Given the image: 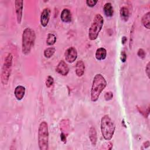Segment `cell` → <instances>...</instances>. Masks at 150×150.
Instances as JSON below:
<instances>
[{
    "mask_svg": "<svg viewBox=\"0 0 150 150\" xmlns=\"http://www.w3.org/2000/svg\"><path fill=\"white\" fill-rule=\"evenodd\" d=\"M107 86L105 79L101 74H96L94 77L91 88V100L96 102L99 98L100 95Z\"/></svg>",
    "mask_w": 150,
    "mask_h": 150,
    "instance_id": "obj_1",
    "label": "cell"
},
{
    "mask_svg": "<svg viewBox=\"0 0 150 150\" xmlns=\"http://www.w3.org/2000/svg\"><path fill=\"white\" fill-rule=\"evenodd\" d=\"M36 35L35 31L29 28H26L22 33V52L25 55L30 53L33 47Z\"/></svg>",
    "mask_w": 150,
    "mask_h": 150,
    "instance_id": "obj_2",
    "label": "cell"
},
{
    "mask_svg": "<svg viewBox=\"0 0 150 150\" xmlns=\"http://www.w3.org/2000/svg\"><path fill=\"white\" fill-rule=\"evenodd\" d=\"M100 126L103 138L107 141L111 140L115 132V125L108 115H104L101 118Z\"/></svg>",
    "mask_w": 150,
    "mask_h": 150,
    "instance_id": "obj_3",
    "label": "cell"
},
{
    "mask_svg": "<svg viewBox=\"0 0 150 150\" xmlns=\"http://www.w3.org/2000/svg\"><path fill=\"white\" fill-rule=\"evenodd\" d=\"M38 145L40 150H47L49 146V129L46 121L40 122L38 128Z\"/></svg>",
    "mask_w": 150,
    "mask_h": 150,
    "instance_id": "obj_4",
    "label": "cell"
},
{
    "mask_svg": "<svg viewBox=\"0 0 150 150\" xmlns=\"http://www.w3.org/2000/svg\"><path fill=\"white\" fill-rule=\"evenodd\" d=\"M104 24L103 16L98 13L96 14L93 19V22L88 30V38L91 40H96Z\"/></svg>",
    "mask_w": 150,
    "mask_h": 150,
    "instance_id": "obj_5",
    "label": "cell"
},
{
    "mask_svg": "<svg viewBox=\"0 0 150 150\" xmlns=\"http://www.w3.org/2000/svg\"><path fill=\"white\" fill-rule=\"evenodd\" d=\"M12 60L13 56L11 53H8L4 60L1 74V83L4 85H6L8 83L12 70Z\"/></svg>",
    "mask_w": 150,
    "mask_h": 150,
    "instance_id": "obj_6",
    "label": "cell"
},
{
    "mask_svg": "<svg viewBox=\"0 0 150 150\" xmlns=\"http://www.w3.org/2000/svg\"><path fill=\"white\" fill-rule=\"evenodd\" d=\"M65 60L68 63H73L77 57V52L75 47H70L64 52Z\"/></svg>",
    "mask_w": 150,
    "mask_h": 150,
    "instance_id": "obj_7",
    "label": "cell"
},
{
    "mask_svg": "<svg viewBox=\"0 0 150 150\" xmlns=\"http://www.w3.org/2000/svg\"><path fill=\"white\" fill-rule=\"evenodd\" d=\"M23 1L17 0L15 1V8L17 22L18 24H21L22 22V18L23 14Z\"/></svg>",
    "mask_w": 150,
    "mask_h": 150,
    "instance_id": "obj_8",
    "label": "cell"
},
{
    "mask_svg": "<svg viewBox=\"0 0 150 150\" xmlns=\"http://www.w3.org/2000/svg\"><path fill=\"white\" fill-rule=\"evenodd\" d=\"M50 15V10L48 8H45L40 15V24L43 27H46L49 23Z\"/></svg>",
    "mask_w": 150,
    "mask_h": 150,
    "instance_id": "obj_9",
    "label": "cell"
},
{
    "mask_svg": "<svg viewBox=\"0 0 150 150\" xmlns=\"http://www.w3.org/2000/svg\"><path fill=\"white\" fill-rule=\"evenodd\" d=\"M56 71L60 75L65 76L69 73V68L64 60H61L57 64L56 68Z\"/></svg>",
    "mask_w": 150,
    "mask_h": 150,
    "instance_id": "obj_10",
    "label": "cell"
},
{
    "mask_svg": "<svg viewBox=\"0 0 150 150\" xmlns=\"http://www.w3.org/2000/svg\"><path fill=\"white\" fill-rule=\"evenodd\" d=\"M61 20L64 23H70L71 21V13L69 9L64 8L62 10L60 15Z\"/></svg>",
    "mask_w": 150,
    "mask_h": 150,
    "instance_id": "obj_11",
    "label": "cell"
},
{
    "mask_svg": "<svg viewBox=\"0 0 150 150\" xmlns=\"http://www.w3.org/2000/svg\"><path fill=\"white\" fill-rule=\"evenodd\" d=\"M85 70V66L84 63L82 60H79L76 64L75 71L76 74L78 77H81L84 73Z\"/></svg>",
    "mask_w": 150,
    "mask_h": 150,
    "instance_id": "obj_12",
    "label": "cell"
},
{
    "mask_svg": "<svg viewBox=\"0 0 150 150\" xmlns=\"http://www.w3.org/2000/svg\"><path fill=\"white\" fill-rule=\"evenodd\" d=\"M14 94L18 100H22L25 94V88L22 86H18L15 89Z\"/></svg>",
    "mask_w": 150,
    "mask_h": 150,
    "instance_id": "obj_13",
    "label": "cell"
},
{
    "mask_svg": "<svg viewBox=\"0 0 150 150\" xmlns=\"http://www.w3.org/2000/svg\"><path fill=\"white\" fill-rule=\"evenodd\" d=\"M89 139L93 146H95L97 144V131L96 128L94 127H91L89 129Z\"/></svg>",
    "mask_w": 150,
    "mask_h": 150,
    "instance_id": "obj_14",
    "label": "cell"
},
{
    "mask_svg": "<svg viewBox=\"0 0 150 150\" xmlns=\"http://www.w3.org/2000/svg\"><path fill=\"white\" fill-rule=\"evenodd\" d=\"M107 56V50L104 47L98 48L96 52L95 56L97 60H102L105 59Z\"/></svg>",
    "mask_w": 150,
    "mask_h": 150,
    "instance_id": "obj_15",
    "label": "cell"
},
{
    "mask_svg": "<svg viewBox=\"0 0 150 150\" xmlns=\"http://www.w3.org/2000/svg\"><path fill=\"white\" fill-rule=\"evenodd\" d=\"M103 11L105 15L107 17H111L114 13V9L112 4L110 2H107L105 4L103 7Z\"/></svg>",
    "mask_w": 150,
    "mask_h": 150,
    "instance_id": "obj_16",
    "label": "cell"
},
{
    "mask_svg": "<svg viewBox=\"0 0 150 150\" xmlns=\"http://www.w3.org/2000/svg\"><path fill=\"white\" fill-rule=\"evenodd\" d=\"M142 25L146 29H150V12H148L145 13L141 19Z\"/></svg>",
    "mask_w": 150,
    "mask_h": 150,
    "instance_id": "obj_17",
    "label": "cell"
},
{
    "mask_svg": "<svg viewBox=\"0 0 150 150\" xmlns=\"http://www.w3.org/2000/svg\"><path fill=\"white\" fill-rule=\"evenodd\" d=\"M120 17L121 19H122L124 21H127L128 18H129V10L128 8L126 6H122L121 8L120 11Z\"/></svg>",
    "mask_w": 150,
    "mask_h": 150,
    "instance_id": "obj_18",
    "label": "cell"
},
{
    "mask_svg": "<svg viewBox=\"0 0 150 150\" xmlns=\"http://www.w3.org/2000/svg\"><path fill=\"white\" fill-rule=\"evenodd\" d=\"M56 52V49L53 47H47L46 48L44 52H43V54H44V56L46 57V58H47V59H49L50 57H52L53 54H54Z\"/></svg>",
    "mask_w": 150,
    "mask_h": 150,
    "instance_id": "obj_19",
    "label": "cell"
},
{
    "mask_svg": "<svg viewBox=\"0 0 150 150\" xmlns=\"http://www.w3.org/2000/svg\"><path fill=\"white\" fill-rule=\"evenodd\" d=\"M56 42V36L55 35L52 33H49L47 34L46 38V44L49 46L53 45Z\"/></svg>",
    "mask_w": 150,
    "mask_h": 150,
    "instance_id": "obj_20",
    "label": "cell"
},
{
    "mask_svg": "<svg viewBox=\"0 0 150 150\" xmlns=\"http://www.w3.org/2000/svg\"><path fill=\"white\" fill-rule=\"evenodd\" d=\"M53 83H54V79H53V77H52L51 76H48L47 79H46V82H45L46 86L47 88H50V87H52V86L53 84Z\"/></svg>",
    "mask_w": 150,
    "mask_h": 150,
    "instance_id": "obj_21",
    "label": "cell"
},
{
    "mask_svg": "<svg viewBox=\"0 0 150 150\" xmlns=\"http://www.w3.org/2000/svg\"><path fill=\"white\" fill-rule=\"evenodd\" d=\"M113 97V93L111 91H107L104 94V98L106 101L111 100Z\"/></svg>",
    "mask_w": 150,
    "mask_h": 150,
    "instance_id": "obj_22",
    "label": "cell"
},
{
    "mask_svg": "<svg viewBox=\"0 0 150 150\" xmlns=\"http://www.w3.org/2000/svg\"><path fill=\"white\" fill-rule=\"evenodd\" d=\"M86 4L89 7H94L97 3L98 2V1H95V0H87L86 1Z\"/></svg>",
    "mask_w": 150,
    "mask_h": 150,
    "instance_id": "obj_23",
    "label": "cell"
},
{
    "mask_svg": "<svg viewBox=\"0 0 150 150\" xmlns=\"http://www.w3.org/2000/svg\"><path fill=\"white\" fill-rule=\"evenodd\" d=\"M137 55L138 56V57L141 59H144L145 57L146 53L145 52V51L142 49H139L137 52Z\"/></svg>",
    "mask_w": 150,
    "mask_h": 150,
    "instance_id": "obj_24",
    "label": "cell"
},
{
    "mask_svg": "<svg viewBox=\"0 0 150 150\" xmlns=\"http://www.w3.org/2000/svg\"><path fill=\"white\" fill-rule=\"evenodd\" d=\"M120 59L122 62L124 63L126 60H127V54L125 53L124 51H122L121 53V56H120Z\"/></svg>",
    "mask_w": 150,
    "mask_h": 150,
    "instance_id": "obj_25",
    "label": "cell"
},
{
    "mask_svg": "<svg viewBox=\"0 0 150 150\" xmlns=\"http://www.w3.org/2000/svg\"><path fill=\"white\" fill-rule=\"evenodd\" d=\"M149 71H150V62H149L145 67V73L146 74L148 77L149 79L150 78V75H149Z\"/></svg>",
    "mask_w": 150,
    "mask_h": 150,
    "instance_id": "obj_26",
    "label": "cell"
},
{
    "mask_svg": "<svg viewBox=\"0 0 150 150\" xmlns=\"http://www.w3.org/2000/svg\"><path fill=\"white\" fill-rule=\"evenodd\" d=\"M60 139L63 143L65 144L66 142V134L63 132H62L60 134Z\"/></svg>",
    "mask_w": 150,
    "mask_h": 150,
    "instance_id": "obj_27",
    "label": "cell"
},
{
    "mask_svg": "<svg viewBox=\"0 0 150 150\" xmlns=\"http://www.w3.org/2000/svg\"><path fill=\"white\" fill-rule=\"evenodd\" d=\"M127 39L126 36H122V39H121V43H122V44L124 45L125 43V42H127Z\"/></svg>",
    "mask_w": 150,
    "mask_h": 150,
    "instance_id": "obj_28",
    "label": "cell"
},
{
    "mask_svg": "<svg viewBox=\"0 0 150 150\" xmlns=\"http://www.w3.org/2000/svg\"><path fill=\"white\" fill-rule=\"evenodd\" d=\"M149 145V142L148 141L145 142L144 144H143V146H144V148H146L147 147H148Z\"/></svg>",
    "mask_w": 150,
    "mask_h": 150,
    "instance_id": "obj_29",
    "label": "cell"
}]
</instances>
